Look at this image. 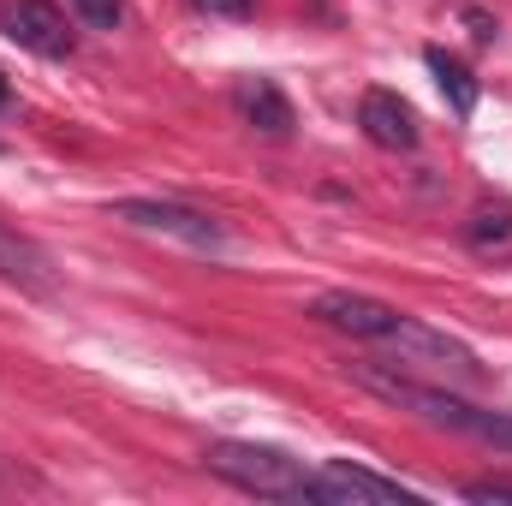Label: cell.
<instances>
[{
  "label": "cell",
  "instance_id": "obj_1",
  "mask_svg": "<svg viewBox=\"0 0 512 506\" xmlns=\"http://www.w3.org/2000/svg\"><path fill=\"white\" fill-rule=\"evenodd\" d=\"M358 387L382 393L387 405L417 411V417H429V423H441V429H453V435H471V441H489V447L512 453V411H483V405H465V399H453V393H441V387L387 376V370H370V364L358 370Z\"/></svg>",
  "mask_w": 512,
  "mask_h": 506
},
{
  "label": "cell",
  "instance_id": "obj_2",
  "mask_svg": "<svg viewBox=\"0 0 512 506\" xmlns=\"http://www.w3.org/2000/svg\"><path fill=\"white\" fill-rule=\"evenodd\" d=\"M203 465L227 483H239L245 495H262V501H292L304 506L310 501V471L280 453V447H256V441H215L203 453Z\"/></svg>",
  "mask_w": 512,
  "mask_h": 506
},
{
  "label": "cell",
  "instance_id": "obj_3",
  "mask_svg": "<svg viewBox=\"0 0 512 506\" xmlns=\"http://www.w3.org/2000/svg\"><path fill=\"white\" fill-rule=\"evenodd\" d=\"M114 221H126L137 233H167L191 251H221L227 245V227L203 209H185V203H167V197H126L114 203Z\"/></svg>",
  "mask_w": 512,
  "mask_h": 506
},
{
  "label": "cell",
  "instance_id": "obj_4",
  "mask_svg": "<svg viewBox=\"0 0 512 506\" xmlns=\"http://www.w3.org/2000/svg\"><path fill=\"white\" fill-rule=\"evenodd\" d=\"M417 501L393 477H376L364 465H322L310 471V506H405Z\"/></svg>",
  "mask_w": 512,
  "mask_h": 506
},
{
  "label": "cell",
  "instance_id": "obj_5",
  "mask_svg": "<svg viewBox=\"0 0 512 506\" xmlns=\"http://www.w3.org/2000/svg\"><path fill=\"white\" fill-rule=\"evenodd\" d=\"M0 30H6L18 48L42 54V60H72V54H78L72 24H66L48 0H6V6H0Z\"/></svg>",
  "mask_w": 512,
  "mask_h": 506
},
{
  "label": "cell",
  "instance_id": "obj_6",
  "mask_svg": "<svg viewBox=\"0 0 512 506\" xmlns=\"http://www.w3.org/2000/svg\"><path fill=\"white\" fill-rule=\"evenodd\" d=\"M316 316H322L328 328H340V334L387 340V346H393V334H399V322H405V310H393L382 298H364V292H322V298H316Z\"/></svg>",
  "mask_w": 512,
  "mask_h": 506
},
{
  "label": "cell",
  "instance_id": "obj_7",
  "mask_svg": "<svg viewBox=\"0 0 512 506\" xmlns=\"http://www.w3.org/2000/svg\"><path fill=\"white\" fill-rule=\"evenodd\" d=\"M358 126L376 149H417V114L393 96V90H370L358 102Z\"/></svg>",
  "mask_w": 512,
  "mask_h": 506
},
{
  "label": "cell",
  "instance_id": "obj_8",
  "mask_svg": "<svg viewBox=\"0 0 512 506\" xmlns=\"http://www.w3.org/2000/svg\"><path fill=\"white\" fill-rule=\"evenodd\" d=\"M233 102H239V114H245L262 137H292V102H286L268 78H245Z\"/></svg>",
  "mask_w": 512,
  "mask_h": 506
},
{
  "label": "cell",
  "instance_id": "obj_9",
  "mask_svg": "<svg viewBox=\"0 0 512 506\" xmlns=\"http://www.w3.org/2000/svg\"><path fill=\"white\" fill-rule=\"evenodd\" d=\"M423 60H429V72H435L441 96L453 102V114H459V120H471V114H477V78H471V72H465L453 54H441V48H429Z\"/></svg>",
  "mask_w": 512,
  "mask_h": 506
},
{
  "label": "cell",
  "instance_id": "obj_10",
  "mask_svg": "<svg viewBox=\"0 0 512 506\" xmlns=\"http://www.w3.org/2000/svg\"><path fill=\"white\" fill-rule=\"evenodd\" d=\"M42 268H48V262H42V256L30 251L24 239H12V233H0V274H6V280H18V286H30V292H42V286H48V274H42Z\"/></svg>",
  "mask_w": 512,
  "mask_h": 506
},
{
  "label": "cell",
  "instance_id": "obj_11",
  "mask_svg": "<svg viewBox=\"0 0 512 506\" xmlns=\"http://www.w3.org/2000/svg\"><path fill=\"white\" fill-rule=\"evenodd\" d=\"M72 6H78V18H84L90 30H120V18H126L120 0H72Z\"/></svg>",
  "mask_w": 512,
  "mask_h": 506
},
{
  "label": "cell",
  "instance_id": "obj_12",
  "mask_svg": "<svg viewBox=\"0 0 512 506\" xmlns=\"http://www.w3.org/2000/svg\"><path fill=\"white\" fill-rule=\"evenodd\" d=\"M512 239V215L507 209H495V215H477V227H471V245H507Z\"/></svg>",
  "mask_w": 512,
  "mask_h": 506
},
{
  "label": "cell",
  "instance_id": "obj_13",
  "mask_svg": "<svg viewBox=\"0 0 512 506\" xmlns=\"http://www.w3.org/2000/svg\"><path fill=\"white\" fill-rule=\"evenodd\" d=\"M465 501H512V483H465Z\"/></svg>",
  "mask_w": 512,
  "mask_h": 506
},
{
  "label": "cell",
  "instance_id": "obj_14",
  "mask_svg": "<svg viewBox=\"0 0 512 506\" xmlns=\"http://www.w3.org/2000/svg\"><path fill=\"white\" fill-rule=\"evenodd\" d=\"M197 6H209L215 18H251V0H197Z\"/></svg>",
  "mask_w": 512,
  "mask_h": 506
},
{
  "label": "cell",
  "instance_id": "obj_15",
  "mask_svg": "<svg viewBox=\"0 0 512 506\" xmlns=\"http://www.w3.org/2000/svg\"><path fill=\"white\" fill-rule=\"evenodd\" d=\"M6 102H12V90H6V78H0V108H6Z\"/></svg>",
  "mask_w": 512,
  "mask_h": 506
}]
</instances>
